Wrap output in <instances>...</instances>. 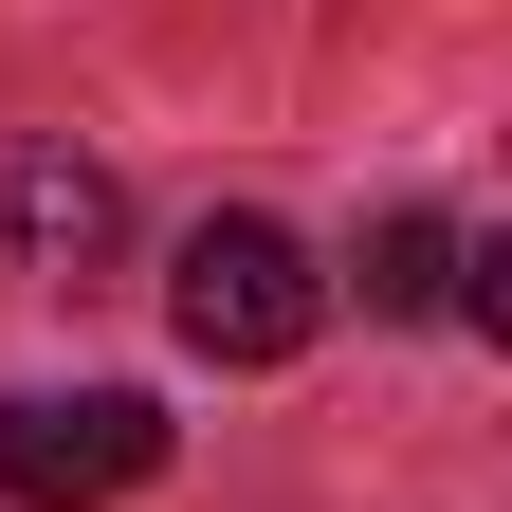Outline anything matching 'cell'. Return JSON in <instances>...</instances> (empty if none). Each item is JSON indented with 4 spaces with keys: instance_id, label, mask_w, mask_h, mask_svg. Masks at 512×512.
<instances>
[{
    "instance_id": "3957f363",
    "label": "cell",
    "mask_w": 512,
    "mask_h": 512,
    "mask_svg": "<svg viewBox=\"0 0 512 512\" xmlns=\"http://www.w3.org/2000/svg\"><path fill=\"white\" fill-rule=\"evenodd\" d=\"M0 256H19L37 293H92L128 256V183L92 147H0Z\"/></svg>"
},
{
    "instance_id": "277c9868",
    "label": "cell",
    "mask_w": 512,
    "mask_h": 512,
    "mask_svg": "<svg viewBox=\"0 0 512 512\" xmlns=\"http://www.w3.org/2000/svg\"><path fill=\"white\" fill-rule=\"evenodd\" d=\"M458 275H476V256H458L439 202H403V220L366 238V311H458Z\"/></svg>"
},
{
    "instance_id": "7a4b0ae2",
    "label": "cell",
    "mask_w": 512,
    "mask_h": 512,
    "mask_svg": "<svg viewBox=\"0 0 512 512\" xmlns=\"http://www.w3.org/2000/svg\"><path fill=\"white\" fill-rule=\"evenodd\" d=\"M165 311H183V348H202V366H293L311 330H330V275H311L275 220H202Z\"/></svg>"
},
{
    "instance_id": "6da1fadb",
    "label": "cell",
    "mask_w": 512,
    "mask_h": 512,
    "mask_svg": "<svg viewBox=\"0 0 512 512\" xmlns=\"http://www.w3.org/2000/svg\"><path fill=\"white\" fill-rule=\"evenodd\" d=\"M165 476V403L147 384H19L0 403V494L19 512H110Z\"/></svg>"
}]
</instances>
